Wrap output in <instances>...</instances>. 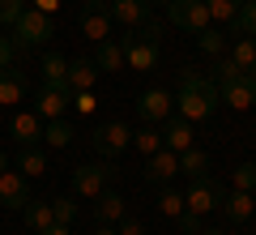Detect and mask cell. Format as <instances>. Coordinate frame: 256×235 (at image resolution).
<instances>
[{"label":"cell","mask_w":256,"mask_h":235,"mask_svg":"<svg viewBox=\"0 0 256 235\" xmlns=\"http://www.w3.org/2000/svg\"><path fill=\"white\" fill-rule=\"evenodd\" d=\"M175 103H180V116L192 120V124H196V120H210L214 116V103H218V86H214L201 69H184Z\"/></svg>","instance_id":"cell-1"},{"label":"cell","mask_w":256,"mask_h":235,"mask_svg":"<svg viewBox=\"0 0 256 235\" xmlns=\"http://www.w3.org/2000/svg\"><path fill=\"white\" fill-rule=\"evenodd\" d=\"M111 184H116L111 163H77V167H73V192H77L82 201H98Z\"/></svg>","instance_id":"cell-2"},{"label":"cell","mask_w":256,"mask_h":235,"mask_svg":"<svg viewBox=\"0 0 256 235\" xmlns=\"http://www.w3.org/2000/svg\"><path fill=\"white\" fill-rule=\"evenodd\" d=\"M90 145H94L98 158H120V154L132 145V128H128L124 120H102V124H94Z\"/></svg>","instance_id":"cell-3"},{"label":"cell","mask_w":256,"mask_h":235,"mask_svg":"<svg viewBox=\"0 0 256 235\" xmlns=\"http://www.w3.org/2000/svg\"><path fill=\"white\" fill-rule=\"evenodd\" d=\"M52 35H56V26H52V13L26 9L18 22H13V43H18L22 52H26V47H43Z\"/></svg>","instance_id":"cell-4"},{"label":"cell","mask_w":256,"mask_h":235,"mask_svg":"<svg viewBox=\"0 0 256 235\" xmlns=\"http://www.w3.org/2000/svg\"><path fill=\"white\" fill-rule=\"evenodd\" d=\"M120 47H124V69H137V73L158 69V43L146 39L141 30H128V35L120 39Z\"/></svg>","instance_id":"cell-5"},{"label":"cell","mask_w":256,"mask_h":235,"mask_svg":"<svg viewBox=\"0 0 256 235\" xmlns=\"http://www.w3.org/2000/svg\"><path fill=\"white\" fill-rule=\"evenodd\" d=\"M166 18H171V26H180L184 35H201L205 26H214L205 0H171V5H166Z\"/></svg>","instance_id":"cell-6"},{"label":"cell","mask_w":256,"mask_h":235,"mask_svg":"<svg viewBox=\"0 0 256 235\" xmlns=\"http://www.w3.org/2000/svg\"><path fill=\"white\" fill-rule=\"evenodd\" d=\"M218 201H222V192H218V184H214L210 175L188 180V192H184V209H188V214L205 218V214H214V209H218Z\"/></svg>","instance_id":"cell-7"},{"label":"cell","mask_w":256,"mask_h":235,"mask_svg":"<svg viewBox=\"0 0 256 235\" xmlns=\"http://www.w3.org/2000/svg\"><path fill=\"white\" fill-rule=\"evenodd\" d=\"M73 107V90H68V86H52V82H43L38 86V99H34V116L43 120H60L64 111Z\"/></svg>","instance_id":"cell-8"},{"label":"cell","mask_w":256,"mask_h":235,"mask_svg":"<svg viewBox=\"0 0 256 235\" xmlns=\"http://www.w3.org/2000/svg\"><path fill=\"white\" fill-rule=\"evenodd\" d=\"M218 103H226V107H235V111L256 107V77L252 73H239L235 82H222L218 86Z\"/></svg>","instance_id":"cell-9"},{"label":"cell","mask_w":256,"mask_h":235,"mask_svg":"<svg viewBox=\"0 0 256 235\" xmlns=\"http://www.w3.org/2000/svg\"><path fill=\"white\" fill-rule=\"evenodd\" d=\"M171 107H175V94L162 90V86H150V90L137 99L141 124H158V120H166V116H171Z\"/></svg>","instance_id":"cell-10"},{"label":"cell","mask_w":256,"mask_h":235,"mask_svg":"<svg viewBox=\"0 0 256 235\" xmlns=\"http://www.w3.org/2000/svg\"><path fill=\"white\" fill-rule=\"evenodd\" d=\"M154 5L150 0H107V13H111V22H120L124 30H137V26H146L150 18H154Z\"/></svg>","instance_id":"cell-11"},{"label":"cell","mask_w":256,"mask_h":235,"mask_svg":"<svg viewBox=\"0 0 256 235\" xmlns=\"http://www.w3.org/2000/svg\"><path fill=\"white\" fill-rule=\"evenodd\" d=\"M175 175H180V154L175 150H154L146 158V184H158V188H166V184L175 180Z\"/></svg>","instance_id":"cell-12"},{"label":"cell","mask_w":256,"mask_h":235,"mask_svg":"<svg viewBox=\"0 0 256 235\" xmlns=\"http://www.w3.org/2000/svg\"><path fill=\"white\" fill-rule=\"evenodd\" d=\"M9 137L22 145V150H26V145H38L43 141V120H38L34 111H18V116L9 120Z\"/></svg>","instance_id":"cell-13"},{"label":"cell","mask_w":256,"mask_h":235,"mask_svg":"<svg viewBox=\"0 0 256 235\" xmlns=\"http://www.w3.org/2000/svg\"><path fill=\"white\" fill-rule=\"evenodd\" d=\"M162 145L175 154H184L188 145H196V133H192V120L184 116H166V128H162Z\"/></svg>","instance_id":"cell-14"},{"label":"cell","mask_w":256,"mask_h":235,"mask_svg":"<svg viewBox=\"0 0 256 235\" xmlns=\"http://www.w3.org/2000/svg\"><path fill=\"white\" fill-rule=\"evenodd\" d=\"M0 201H4L9 209H22L30 201V188H26V175L22 171H9V167L0 171Z\"/></svg>","instance_id":"cell-15"},{"label":"cell","mask_w":256,"mask_h":235,"mask_svg":"<svg viewBox=\"0 0 256 235\" xmlns=\"http://www.w3.org/2000/svg\"><path fill=\"white\" fill-rule=\"evenodd\" d=\"M210 167H214V154L210 150L188 145V150L180 154V175H184V180H201V175H210Z\"/></svg>","instance_id":"cell-16"},{"label":"cell","mask_w":256,"mask_h":235,"mask_svg":"<svg viewBox=\"0 0 256 235\" xmlns=\"http://www.w3.org/2000/svg\"><path fill=\"white\" fill-rule=\"evenodd\" d=\"M82 35L90 39V43H102V39H111V13L98 9V5H90V9L82 13Z\"/></svg>","instance_id":"cell-17"},{"label":"cell","mask_w":256,"mask_h":235,"mask_svg":"<svg viewBox=\"0 0 256 235\" xmlns=\"http://www.w3.org/2000/svg\"><path fill=\"white\" fill-rule=\"evenodd\" d=\"M94 82H98V64L94 60H86V56H77V60H68V90H94Z\"/></svg>","instance_id":"cell-18"},{"label":"cell","mask_w":256,"mask_h":235,"mask_svg":"<svg viewBox=\"0 0 256 235\" xmlns=\"http://www.w3.org/2000/svg\"><path fill=\"white\" fill-rule=\"evenodd\" d=\"M124 214H128V205H124V197H120L116 188H107V192L98 197V205H94V218H98L102 226H116Z\"/></svg>","instance_id":"cell-19"},{"label":"cell","mask_w":256,"mask_h":235,"mask_svg":"<svg viewBox=\"0 0 256 235\" xmlns=\"http://www.w3.org/2000/svg\"><path fill=\"white\" fill-rule=\"evenodd\" d=\"M94 64H98V73H120L124 69V47H120L116 39L94 43Z\"/></svg>","instance_id":"cell-20"},{"label":"cell","mask_w":256,"mask_h":235,"mask_svg":"<svg viewBox=\"0 0 256 235\" xmlns=\"http://www.w3.org/2000/svg\"><path fill=\"white\" fill-rule=\"evenodd\" d=\"M218 209L230 218V222H248V218L256 214V205H252V192H230V197H222V201H218Z\"/></svg>","instance_id":"cell-21"},{"label":"cell","mask_w":256,"mask_h":235,"mask_svg":"<svg viewBox=\"0 0 256 235\" xmlns=\"http://www.w3.org/2000/svg\"><path fill=\"white\" fill-rule=\"evenodd\" d=\"M26 99V82H22L18 69H4L0 73V107H18Z\"/></svg>","instance_id":"cell-22"},{"label":"cell","mask_w":256,"mask_h":235,"mask_svg":"<svg viewBox=\"0 0 256 235\" xmlns=\"http://www.w3.org/2000/svg\"><path fill=\"white\" fill-rule=\"evenodd\" d=\"M18 171L26 175V180H43L47 175V154L38 150V145H26V150L18 154Z\"/></svg>","instance_id":"cell-23"},{"label":"cell","mask_w":256,"mask_h":235,"mask_svg":"<svg viewBox=\"0 0 256 235\" xmlns=\"http://www.w3.org/2000/svg\"><path fill=\"white\" fill-rule=\"evenodd\" d=\"M22 218H26V226L30 231H47V226L56 222V214H52V201H26V205H22Z\"/></svg>","instance_id":"cell-24"},{"label":"cell","mask_w":256,"mask_h":235,"mask_svg":"<svg viewBox=\"0 0 256 235\" xmlns=\"http://www.w3.org/2000/svg\"><path fill=\"white\" fill-rule=\"evenodd\" d=\"M226 56H230V60H235L244 73H252V77H256V39H248V35L235 39V43L226 47Z\"/></svg>","instance_id":"cell-25"},{"label":"cell","mask_w":256,"mask_h":235,"mask_svg":"<svg viewBox=\"0 0 256 235\" xmlns=\"http://www.w3.org/2000/svg\"><path fill=\"white\" fill-rule=\"evenodd\" d=\"M73 124H68V120H47V124H43V145H52V150H64V145H68V141H73Z\"/></svg>","instance_id":"cell-26"},{"label":"cell","mask_w":256,"mask_h":235,"mask_svg":"<svg viewBox=\"0 0 256 235\" xmlns=\"http://www.w3.org/2000/svg\"><path fill=\"white\" fill-rule=\"evenodd\" d=\"M205 9H210V22L214 26H230L244 9V0H205Z\"/></svg>","instance_id":"cell-27"},{"label":"cell","mask_w":256,"mask_h":235,"mask_svg":"<svg viewBox=\"0 0 256 235\" xmlns=\"http://www.w3.org/2000/svg\"><path fill=\"white\" fill-rule=\"evenodd\" d=\"M43 82H52V86L68 82V60L60 52H43Z\"/></svg>","instance_id":"cell-28"},{"label":"cell","mask_w":256,"mask_h":235,"mask_svg":"<svg viewBox=\"0 0 256 235\" xmlns=\"http://www.w3.org/2000/svg\"><path fill=\"white\" fill-rule=\"evenodd\" d=\"M196 47H201L205 56H214V60H218V56H226V35H222V30H214V26H205L201 35H196Z\"/></svg>","instance_id":"cell-29"},{"label":"cell","mask_w":256,"mask_h":235,"mask_svg":"<svg viewBox=\"0 0 256 235\" xmlns=\"http://www.w3.org/2000/svg\"><path fill=\"white\" fill-rule=\"evenodd\" d=\"M132 150H141V154L150 158L154 150H162V133H158V128H150V124H141L137 133H132Z\"/></svg>","instance_id":"cell-30"},{"label":"cell","mask_w":256,"mask_h":235,"mask_svg":"<svg viewBox=\"0 0 256 235\" xmlns=\"http://www.w3.org/2000/svg\"><path fill=\"white\" fill-rule=\"evenodd\" d=\"M230 30H235V35L256 39V0H244V9H239L235 22H230Z\"/></svg>","instance_id":"cell-31"},{"label":"cell","mask_w":256,"mask_h":235,"mask_svg":"<svg viewBox=\"0 0 256 235\" xmlns=\"http://www.w3.org/2000/svg\"><path fill=\"white\" fill-rule=\"evenodd\" d=\"M158 214L162 218H180L184 214V192L180 188H162L158 192Z\"/></svg>","instance_id":"cell-32"},{"label":"cell","mask_w":256,"mask_h":235,"mask_svg":"<svg viewBox=\"0 0 256 235\" xmlns=\"http://www.w3.org/2000/svg\"><path fill=\"white\" fill-rule=\"evenodd\" d=\"M230 184H235V192H252L256 188V163H239L230 171Z\"/></svg>","instance_id":"cell-33"},{"label":"cell","mask_w":256,"mask_h":235,"mask_svg":"<svg viewBox=\"0 0 256 235\" xmlns=\"http://www.w3.org/2000/svg\"><path fill=\"white\" fill-rule=\"evenodd\" d=\"M26 9H30V0H0V26H13Z\"/></svg>","instance_id":"cell-34"},{"label":"cell","mask_w":256,"mask_h":235,"mask_svg":"<svg viewBox=\"0 0 256 235\" xmlns=\"http://www.w3.org/2000/svg\"><path fill=\"white\" fill-rule=\"evenodd\" d=\"M52 214H56V222L68 226V222H73V214H77V201H73V197H56V201H52Z\"/></svg>","instance_id":"cell-35"},{"label":"cell","mask_w":256,"mask_h":235,"mask_svg":"<svg viewBox=\"0 0 256 235\" xmlns=\"http://www.w3.org/2000/svg\"><path fill=\"white\" fill-rule=\"evenodd\" d=\"M18 56H22V47H18V43H13V39H9V35H0V73L9 69V64H13V60H18Z\"/></svg>","instance_id":"cell-36"},{"label":"cell","mask_w":256,"mask_h":235,"mask_svg":"<svg viewBox=\"0 0 256 235\" xmlns=\"http://www.w3.org/2000/svg\"><path fill=\"white\" fill-rule=\"evenodd\" d=\"M116 235H146V222H141V218H120V222H116Z\"/></svg>","instance_id":"cell-37"},{"label":"cell","mask_w":256,"mask_h":235,"mask_svg":"<svg viewBox=\"0 0 256 235\" xmlns=\"http://www.w3.org/2000/svg\"><path fill=\"white\" fill-rule=\"evenodd\" d=\"M73 107L82 111V116H90V111L98 107V103H94V90H77V94H73Z\"/></svg>","instance_id":"cell-38"},{"label":"cell","mask_w":256,"mask_h":235,"mask_svg":"<svg viewBox=\"0 0 256 235\" xmlns=\"http://www.w3.org/2000/svg\"><path fill=\"white\" fill-rule=\"evenodd\" d=\"M175 222H180V235H196V231H201V218H196V214H188V209H184V214L175 218Z\"/></svg>","instance_id":"cell-39"},{"label":"cell","mask_w":256,"mask_h":235,"mask_svg":"<svg viewBox=\"0 0 256 235\" xmlns=\"http://www.w3.org/2000/svg\"><path fill=\"white\" fill-rule=\"evenodd\" d=\"M64 0H30V9H38V13H52L56 18V9H60Z\"/></svg>","instance_id":"cell-40"},{"label":"cell","mask_w":256,"mask_h":235,"mask_svg":"<svg viewBox=\"0 0 256 235\" xmlns=\"http://www.w3.org/2000/svg\"><path fill=\"white\" fill-rule=\"evenodd\" d=\"M38 235H73V231H68V226H64V222H52V226H47V231H38Z\"/></svg>","instance_id":"cell-41"},{"label":"cell","mask_w":256,"mask_h":235,"mask_svg":"<svg viewBox=\"0 0 256 235\" xmlns=\"http://www.w3.org/2000/svg\"><path fill=\"white\" fill-rule=\"evenodd\" d=\"M94 235H116V226H98V231H94Z\"/></svg>","instance_id":"cell-42"},{"label":"cell","mask_w":256,"mask_h":235,"mask_svg":"<svg viewBox=\"0 0 256 235\" xmlns=\"http://www.w3.org/2000/svg\"><path fill=\"white\" fill-rule=\"evenodd\" d=\"M196 235H226V231H214V226H210V231H205V226H201V231H196Z\"/></svg>","instance_id":"cell-43"},{"label":"cell","mask_w":256,"mask_h":235,"mask_svg":"<svg viewBox=\"0 0 256 235\" xmlns=\"http://www.w3.org/2000/svg\"><path fill=\"white\" fill-rule=\"evenodd\" d=\"M4 167H9V158H4V150H0V171H4Z\"/></svg>","instance_id":"cell-44"},{"label":"cell","mask_w":256,"mask_h":235,"mask_svg":"<svg viewBox=\"0 0 256 235\" xmlns=\"http://www.w3.org/2000/svg\"><path fill=\"white\" fill-rule=\"evenodd\" d=\"M150 5H162V9H166V5H171V0H150Z\"/></svg>","instance_id":"cell-45"},{"label":"cell","mask_w":256,"mask_h":235,"mask_svg":"<svg viewBox=\"0 0 256 235\" xmlns=\"http://www.w3.org/2000/svg\"><path fill=\"white\" fill-rule=\"evenodd\" d=\"M90 5H98V9H107V0H90Z\"/></svg>","instance_id":"cell-46"},{"label":"cell","mask_w":256,"mask_h":235,"mask_svg":"<svg viewBox=\"0 0 256 235\" xmlns=\"http://www.w3.org/2000/svg\"><path fill=\"white\" fill-rule=\"evenodd\" d=\"M252 205H256V188H252Z\"/></svg>","instance_id":"cell-47"}]
</instances>
